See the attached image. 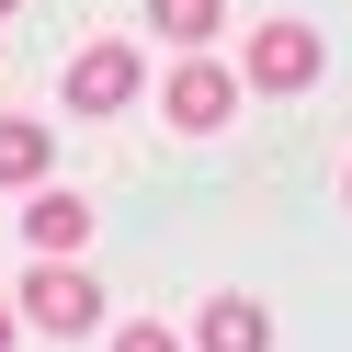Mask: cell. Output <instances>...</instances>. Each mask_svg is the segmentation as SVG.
<instances>
[{
	"instance_id": "1",
	"label": "cell",
	"mask_w": 352,
	"mask_h": 352,
	"mask_svg": "<svg viewBox=\"0 0 352 352\" xmlns=\"http://www.w3.org/2000/svg\"><path fill=\"white\" fill-rule=\"evenodd\" d=\"M239 91H250L239 69H216L205 46H182V57H170V80H160V114L182 125V137H216V125L239 114Z\"/></svg>"
},
{
	"instance_id": "2",
	"label": "cell",
	"mask_w": 352,
	"mask_h": 352,
	"mask_svg": "<svg viewBox=\"0 0 352 352\" xmlns=\"http://www.w3.org/2000/svg\"><path fill=\"white\" fill-rule=\"evenodd\" d=\"M318 69H329V46H318L307 23H284V12L250 34V46H239V80H250V91H284V102L318 91Z\"/></svg>"
},
{
	"instance_id": "3",
	"label": "cell",
	"mask_w": 352,
	"mask_h": 352,
	"mask_svg": "<svg viewBox=\"0 0 352 352\" xmlns=\"http://www.w3.org/2000/svg\"><path fill=\"white\" fill-rule=\"evenodd\" d=\"M137 91H148V57L125 46V34H102V46H80V57H69V114H91V125H102V114H125Z\"/></svg>"
},
{
	"instance_id": "4",
	"label": "cell",
	"mask_w": 352,
	"mask_h": 352,
	"mask_svg": "<svg viewBox=\"0 0 352 352\" xmlns=\"http://www.w3.org/2000/svg\"><path fill=\"white\" fill-rule=\"evenodd\" d=\"M23 318L69 341V329H91V318H102V284L80 273V261H34V273H23Z\"/></svg>"
},
{
	"instance_id": "5",
	"label": "cell",
	"mask_w": 352,
	"mask_h": 352,
	"mask_svg": "<svg viewBox=\"0 0 352 352\" xmlns=\"http://www.w3.org/2000/svg\"><path fill=\"white\" fill-rule=\"evenodd\" d=\"M91 228H102L91 193H69V182H34V193H23V239H34L46 261H80V250H91Z\"/></svg>"
},
{
	"instance_id": "6",
	"label": "cell",
	"mask_w": 352,
	"mask_h": 352,
	"mask_svg": "<svg viewBox=\"0 0 352 352\" xmlns=\"http://www.w3.org/2000/svg\"><path fill=\"white\" fill-rule=\"evenodd\" d=\"M193 352H273V307L261 296H205L193 307Z\"/></svg>"
},
{
	"instance_id": "7",
	"label": "cell",
	"mask_w": 352,
	"mask_h": 352,
	"mask_svg": "<svg viewBox=\"0 0 352 352\" xmlns=\"http://www.w3.org/2000/svg\"><path fill=\"white\" fill-rule=\"evenodd\" d=\"M46 170H57V137H46V125H23V114H0V182H46Z\"/></svg>"
},
{
	"instance_id": "8",
	"label": "cell",
	"mask_w": 352,
	"mask_h": 352,
	"mask_svg": "<svg viewBox=\"0 0 352 352\" xmlns=\"http://www.w3.org/2000/svg\"><path fill=\"white\" fill-rule=\"evenodd\" d=\"M148 23H160L170 46H205V34H216V0H148Z\"/></svg>"
},
{
	"instance_id": "9",
	"label": "cell",
	"mask_w": 352,
	"mask_h": 352,
	"mask_svg": "<svg viewBox=\"0 0 352 352\" xmlns=\"http://www.w3.org/2000/svg\"><path fill=\"white\" fill-rule=\"evenodd\" d=\"M114 352H182V329H160V318H125V329H114Z\"/></svg>"
},
{
	"instance_id": "10",
	"label": "cell",
	"mask_w": 352,
	"mask_h": 352,
	"mask_svg": "<svg viewBox=\"0 0 352 352\" xmlns=\"http://www.w3.org/2000/svg\"><path fill=\"white\" fill-rule=\"evenodd\" d=\"M0 352H12V307H0Z\"/></svg>"
},
{
	"instance_id": "11",
	"label": "cell",
	"mask_w": 352,
	"mask_h": 352,
	"mask_svg": "<svg viewBox=\"0 0 352 352\" xmlns=\"http://www.w3.org/2000/svg\"><path fill=\"white\" fill-rule=\"evenodd\" d=\"M0 12H23V0H0Z\"/></svg>"
},
{
	"instance_id": "12",
	"label": "cell",
	"mask_w": 352,
	"mask_h": 352,
	"mask_svg": "<svg viewBox=\"0 0 352 352\" xmlns=\"http://www.w3.org/2000/svg\"><path fill=\"white\" fill-rule=\"evenodd\" d=\"M341 193H352V170H341Z\"/></svg>"
}]
</instances>
